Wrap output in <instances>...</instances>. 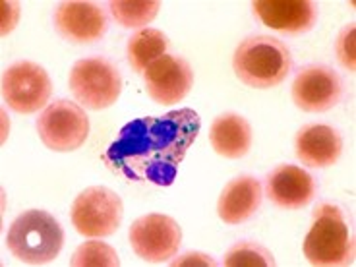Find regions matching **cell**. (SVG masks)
Here are the masks:
<instances>
[{
    "label": "cell",
    "mask_w": 356,
    "mask_h": 267,
    "mask_svg": "<svg viewBox=\"0 0 356 267\" xmlns=\"http://www.w3.org/2000/svg\"><path fill=\"white\" fill-rule=\"evenodd\" d=\"M200 116L192 108H178L163 116H143L120 130L103 161L108 169L136 182L167 188L200 134Z\"/></svg>",
    "instance_id": "1"
},
{
    "label": "cell",
    "mask_w": 356,
    "mask_h": 267,
    "mask_svg": "<svg viewBox=\"0 0 356 267\" xmlns=\"http://www.w3.org/2000/svg\"><path fill=\"white\" fill-rule=\"evenodd\" d=\"M232 68L244 86L271 89L286 80L293 68V56L289 47L277 37L254 35L236 47Z\"/></svg>",
    "instance_id": "2"
},
{
    "label": "cell",
    "mask_w": 356,
    "mask_h": 267,
    "mask_svg": "<svg viewBox=\"0 0 356 267\" xmlns=\"http://www.w3.org/2000/svg\"><path fill=\"white\" fill-rule=\"evenodd\" d=\"M6 246L14 258L27 266L51 264L64 246L63 225L49 211L27 209L10 225Z\"/></svg>",
    "instance_id": "3"
},
{
    "label": "cell",
    "mask_w": 356,
    "mask_h": 267,
    "mask_svg": "<svg viewBox=\"0 0 356 267\" xmlns=\"http://www.w3.org/2000/svg\"><path fill=\"white\" fill-rule=\"evenodd\" d=\"M302 250L312 266L333 267L353 264L355 242L337 205L321 204L316 209Z\"/></svg>",
    "instance_id": "4"
},
{
    "label": "cell",
    "mask_w": 356,
    "mask_h": 267,
    "mask_svg": "<svg viewBox=\"0 0 356 267\" xmlns=\"http://www.w3.org/2000/svg\"><path fill=\"white\" fill-rule=\"evenodd\" d=\"M72 95L83 108L103 111L115 105L122 93V76L103 56H88L72 66L68 76Z\"/></svg>",
    "instance_id": "5"
},
{
    "label": "cell",
    "mask_w": 356,
    "mask_h": 267,
    "mask_svg": "<svg viewBox=\"0 0 356 267\" xmlns=\"http://www.w3.org/2000/svg\"><path fill=\"white\" fill-rule=\"evenodd\" d=\"M39 140L51 152L68 153L80 149L89 136V116L80 103L58 99L49 103L37 118Z\"/></svg>",
    "instance_id": "6"
},
{
    "label": "cell",
    "mask_w": 356,
    "mask_h": 267,
    "mask_svg": "<svg viewBox=\"0 0 356 267\" xmlns=\"http://www.w3.org/2000/svg\"><path fill=\"white\" fill-rule=\"evenodd\" d=\"M124 215L122 200L107 186H89L72 204V225L86 238H105L118 231Z\"/></svg>",
    "instance_id": "7"
},
{
    "label": "cell",
    "mask_w": 356,
    "mask_h": 267,
    "mask_svg": "<svg viewBox=\"0 0 356 267\" xmlns=\"http://www.w3.org/2000/svg\"><path fill=\"white\" fill-rule=\"evenodd\" d=\"M51 93L53 81L41 64L18 60L2 74V97L19 115H33L47 107Z\"/></svg>",
    "instance_id": "8"
},
{
    "label": "cell",
    "mask_w": 356,
    "mask_h": 267,
    "mask_svg": "<svg viewBox=\"0 0 356 267\" xmlns=\"http://www.w3.org/2000/svg\"><path fill=\"white\" fill-rule=\"evenodd\" d=\"M128 238L138 258L147 264H163L177 256L182 244V229L169 215L149 213L132 222Z\"/></svg>",
    "instance_id": "9"
},
{
    "label": "cell",
    "mask_w": 356,
    "mask_h": 267,
    "mask_svg": "<svg viewBox=\"0 0 356 267\" xmlns=\"http://www.w3.org/2000/svg\"><path fill=\"white\" fill-rule=\"evenodd\" d=\"M147 95L157 105H175L190 93L194 86L192 66L177 54H163L143 72Z\"/></svg>",
    "instance_id": "10"
},
{
    "label": "cell",
    "mask_w": 356,
    "mask_h": 267,
    "mask_svg": "<svg viewBox=\"0 0 356 267\" xmlns=\"http://www.w3.org/2000/svg\"><path fill=\"white\" fill-rule=\"evenodd\" d=\"M343 95L339 74L330 66L312 64L298 72L293 81V101L306 113H325L337 105Z\"/></svg>",
    "instance_id": "11"
},
{
    "label": "cell",
    "mask_w": 356,
    "mask_h": 267,
    "mask_svg": "<svg viewBox=\"0 0 356 267\" xmlns=\"http://www.w3.org/2000/svg\"><path fill=\"white\" fill-rule=\"evenodd\" d=\"M56 31L72 43H93L107 31V16L88 0H68L54 10Z\"/></svg>",
    "instance_id": "12"
},
{
    "label": "cell",
    "mask_w": 356,
    "mask_h": 267,
    "mask_svg": "<svg viewBox=\"0 0 356 267\" xmlns=\"http://www.w3.org/2000/svg\"><path fill=\"white\" fill-rule=\"evenodd\" d=\"M252 8L264 26L291 35L310 31L318 22V6L310 0H256Z\"/></svg>",
    "instance_id": "13"
},
{
    "label": "cell",
    "mask_w": 356,
    "mask_h": 267,
    "mask_svg": "<svg viewBox=\"0 0 356 267\" xmlns=\"http://www.w3.org/2000/svg\"><path fill=\"white\" fill-rule=\"evenodd\" d=\"M267 197L283 209H300L316 196V182L310 172L294 165H279L267 177Z\"/></svg>",
    "instance_id": "14"
},
{
    "label": "cell",
    "mask_w": 356,
    "mask_h": 267,
    "mask_svg": "<svg viewBox=\"0 0 356 267\" xmlns=\"http://www.w3.org/2000/svg\"><path fill=\"white\" fill-rule=\"evenodd\" d=\"M296 157L302 165L325 169L335 165L343 153V140L335 128L327 124L302 126L294 140Z\"/></svg>",
    "instance_id": "15"
},
{
    "label": "cell",
    "mask_w": 356,
    "mask_h": 267,
    "mask_svg": "<svg viewBox=\"0 0 356 267\" xmlns=\"http://www.w3.org/2000/svg\"><path fill=\"white\" fill-rule=\"evenodd\" d=\"M261 197H264V190L258 178H234L222 188L217 202V215L227 225H241L258 211Z\"/></svg>",
    "instance_id": "16"
},
{
    "label": "cell",
    "mask_w": 356,
    "mask_h": 267,
    "mask_svg": "<svg viewBox=\"0 0 356 267\" xmlns=\"http://www.w3.org/2000/svg\"><path fill=\"white\" fill-rule=\"evenodd\" d=\"M209 142L215 153L227 159H241L252 147V126L244 116L225 113L217 116L209 130Z\"/></svg>",
    "instance_id": "17"
},
{
    "label": "cell",
    "mask_w": 356,
    "mask_h": 267,
    "mask_svg": "<svg viewBox=\"0 0 356 267\" xmlns=\"http://www.w3.org/2000/svg\"><path fill=\"white\" fill-rule=\"evenodd\" d=\"M167 47H169V39L163 31L153 27H143L128 39V47H126L128 63L134 72L143 74L149 64L155 63L163 54H167Z\"/></svg>",
    "instance_id": "18"
},
{
    "label": "cell",
    "mask_w": 356,
    "mask_h": 267,
    "mask_svg": "<svg viewBox=\"0 0 356 267\" xmlns=\"http://www.w3.org/2000/svg\"><path fill=\"white\" fill-rule=\"evenodd\" d=\"M113 18L122 27H145L159 14L157 0H113L108 4Z\"/></svg>",
    "instance_id": "19"
},
{
    "label": "cell",
    "mask_w": 356,
    "mask_h": 267,
    "mask_svg": "<svg viewBox=\"0 0 356 267\" xmlns=\"http://www.w3.org/2000/svg\"><path fill=\"white\" fill-rule=\"evenodd\" d=\"M225 267H273L275 258L273 254L258 242H236L227 250L222 258Z\"/></svg>",
    "instance_id": "20"
},
{
    "label": "cell",
    "mask_w": 356,
    "mask_h": 267,
    "mask_svg": "<svg viewBox=\"0 0 356 267\" xmlns=\"http://www.w3.org/2000/svg\"><path fill=\"white\" fill-rule=\"evenodd\" d=\"M72 267H118L120 259L116 250L107 244L101 242L97 238L80 244L76 252L72 254L70 259Z\"/></svg>",
    "instance_id": "21"
},
{
    "label": "cell",
    "mask_w": 356,
    "mask_h": 267,
    "mask_svg": "<svg viewBox=\"0 0 356 267\" xmlns=\"http://www.w3.org/2000/svg\"><path fill=\"white\" fill-rule=\"evenodd\" d=\"M356 27L355 24H348L341 29L335 43V53H337L339 63L343 64L348 72H355L356 68Z\"/></svg>",
    "instance_id": "22"
},
{
    "label": "cell",
    "mask_w": 356,
    "mask_h": 267,
    "mask_svg": "<svg viewBox=\"0 0 356 267\" xmlns=\"http://www.w3.org/2000/svg\"><path fill=\"white\" fill-rule=\"evenodd\" d=\"M19 4L14 0H2L0 2V33L6 37L14 31L19 22Z\"/></svg>",
    "instance_id": "23"
},
{
    "label": "cell",
    "mask_w": 356,
    "mask_h": 267,
    "mask_svg": "<svg viewBox=\"0 0 356 267\" xmlns=\"http://www.w3.org/2000/svg\"><path fill=\"white\" fill-rule=\"evenodd\" d=\"M172 267H215L217 261H215L211 256L207 254H202V252H186L182 256H178L177 259L170 261Z\"/></svg>",
    "instance_id": "24"
}]
</instances>
